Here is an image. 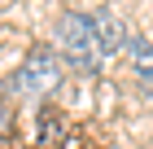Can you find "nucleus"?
<instances>
[{
	"label": "nucleus",
	"instance_id": "1",
	"mask_svg": "<svg viewBox=\"0 0 153 149\" xmlns=\"http://www.w3.org/2000/svg\"><path fill=\"white\" fill-rule=\"evenodd\" d=\"M53 53H57V61H66L74 70H96L109 57L101 35H96V18H88V13H61L57 18V26H53Z\"/></svg>",
	"mask_w": 153,
	"mask_h": 149
},
{
	"label": "nucleus",
	"instance_id": "2",
	"mask_svg": "<svg viewBox=\"0 0 153 149\" xmlns=\"http://www.w3.org/2000/svg\"><path fill=\"white\" fill-rule=\"evenodd\" d=\"M61 83V61L53 48H35L31 57L18 66V75H13V97H22V101H44V97H53Z\"/></svg>",
	"mask_w": 153,
	"mask_h": 149
},
{
	"label": "nucleus",
	"instance_id": "3",
	"mask_svg": "<svg viewBox=\"0 0 153 149\" xmlns=\"http://www.w3.org/2000/svg\"><path fill=\"white\" fill-rule=\"evenodd\" d=\"M127 53H131V66H136V75H140L144 92H153V44L144 40V35H131Z\"/></svg>",
	"mask_w": 153,
	"mask_h": 149
}]
</instances>
